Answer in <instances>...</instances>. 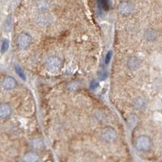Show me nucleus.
Instances as JSON below:
<instances>
[{"label": "nucleus", "instance_id": "obj_11", "mask_svg": "<svg viewBox=\"0 0 162 162\" xmlns=\"http://www.w3.org/2000/svg\"><path fill=\"white\" fill-rule=\"evenodd\" d=\"M39 155L35 152H26L23 157L24 162H39Z\"/></svg>", "mask_w": 162, "mask_h": 162}, {"label": "nucleus", "instance_id": "obj_12", "mask_svg": "<svg viewBox=\"0 0 162 162\" xmlns=\"http://www.w3.org/2000/svg\"><path fill=\"white\" fill-rule=\"evenodd\" d=\"M98 5L103 10L107 11L109 8V0H97Z\"/></svg>", "mask_w": 162, "mask_h": 162}, {"label": "nucleus", "instance_id": "obj_1", "mask_svg": "<svg viewBox=\"0 0 162 162\" xmlns=\"http://www.w3.org/2000/svg\"><path fill=\"white\" fill-rule=\"evenodd\" d=\"M99 137L103 142L112 143L117 139V132L112 126H105L100 131Z\"/></svg>", "mask_w": 162, "mask_h": 162}, {"label": "nucleus", "instance_id": "obj_14", "mask_svg": "<svg viewBox=\"0 0 162 162\" xmlns=\"http://www.w3.org/2000/svg\"><path fill=\"white\" fill-rule=\"evenodd\" d=\"M9 48V41L8 39H4L2 43V47H1V52L5 53L8 50Z\"/></svg>", "mask_w": 162, "mask_h": 162}, {"label": "nucleus", "instance_id": "obj_4", "mask_svg": "<svg viewBox=\"0 0 162 162\" xmlns=\"http://www.w3.org/2000/svg\"><path fill=\"white\" fill-rule=\"evenodd\" d=\"M17 46L20 50H27L32 44L33 38L32 36L29 33H21L17 37Z\"/></svg>", "mask_w": 162, "mask_h": 162}, {"label": "nucleus", "instance_id": "obj_6", "mask_svg": "<svg viewBox=\"0 0 162 162\" xmlns=\"http://www.w3.org/2000/svg\"><path fill=\"white\" fill-rule=\"evenodd\" d=\"M12 113V108L7 103L0 104V119H8Z\"/></svg>", "mask_w": 162, "mask_h": 162}, {"label": "nucleus", "instance_id": "obj_3", "mask_svg": "<svg viewBox=\"0 0 162 162\" xmlns=\"http://www.w3.org/2000/svg\"><path fill=\"white\" fill-rule=\"evenodd\" d=\"M135 147L139 152H148L152 147V139L146 135H141L136 139Z\"/></svg>", "mask_w": 162, "mask_h": 162}, {"label": "nucleus", "instance_id": "obj_10", "mask_svg": "<svg viewBox=\"0 0 162 162\" xmlns=\"http://www.w3.org/2000/svg\"><path fill=\"white\" fill-rule=\"evenodd\" d=\"M146 100H145L144 98L141 97V96H139V97H136L135 100H133V107H135L136 110H139V111H141V110H143L146 107Z\"/></svg>", "mask_w": 162, "mask_h": 162}, {"label": "nucleus", "instance_id": "obj_2", "mask_svg": "<svg viewBox=\"0 0 162 162\" xmlns=\"http://www.w3.org/2000/svg\"><path fill=\"white\" fill-rule=\"evenodd\" d=\"M45 67L47 70L51 73H56L60 72L62 68V61L60 58L56 55H51L46 60Z\"/></svg>", "mask_w": 162, "mask_h": 162}, {"label": "nucleus", "instance_id": "obj_15", "mask_svg": "<svg viewBox=\"0 0 162 162\" xmlns=\"http://www.w3.org/2000/svg\"><path fill=\"white\" fill-rule=\"evenodd\" d=\"M112 58V51H109L105 55V64L108 65Z\"/></svg>", "mask_w": 162, "mask_h": 162}, {"label": "nucleus", "instance_id": "obj_13", "mask_svg": "<svg viewBox=\"0 0 162 162\" xmlns=\"http://www.w3.org/2000/svg\"><path fill=\"white\" fill-rule=\"evenodd\" d=\"M15 70H16V73H17L18 76H19V77L21 78V79L24 80V81H25V79H26V76H25V73L24 72V71H23L22 69H21L20 66L16 65Z\"/></svg>", "mask_w": 162, "mask_h": 162}, {"label": "nucleus", "instance_id": "obj_9", "mask_svg": "<svg viewBox=\"0 0 162 162\" xmlns=\"http://www.w3.org/2000/svg\"><path fill=\"white\" fill-rule=\"evenodd\" d=\"M159 37V33L154 29H148L145 31L144 38L147 42H154Z\"/></svg>", "mask_w": 162, "mask_h": 162}, {"label": "nucleus", "instance_id": "obj_16", "mask_svg": "<svg viewBox=\"0 0 162 162\" xmlns=\"http://www.w3.org/2000/svg\"><path fill=\"white\" fill-rule=\"evenodd\" d=\"M98 86H99V83L95 80H93V81H91V83H90V87L91 90H95V89H96L98 87Z\"/></svg>", "mask_w": 162, "mask_h": 162}, {"label": "nucleus", "instance_id": "obj_8", "mask_svg": "<svg viewBox=\"0 0 162 162\" xmlns=\"http://www.w3.org/2000/svg\"><path fill=\"white\" fill-rule=\"evenodd\" d=\"M133 4L128 1H124L120 3L119 7H118V10L120 13L124 16H128L131 14L133 12Z\"/></svg>", "mask_w": 162, "mask_h": 162}, {"label": "nucleus", "instance_id": "obj_7", "mask_svg": "<svg viewBox=\"0 0 162 162\" xmlns=\"http://www.w3.org/2000/svg\"><path fill=\"white\" fill-rule=\"evenodd\" d=\"M3 87L7 90H12L17 87V81L12 77H7L3 79L2 83Z\"/></svg>", "mask_w": 162, "mask_h": 162}, {"label": "nucleus", "instance_id": "obj_5", "mask_svg": "<svg viewBox=\"0 0 162 162\" xmlns=\"http://www.w3.org/2000/svg\"><path fill=\"white\" fill-rule=\"evenodd\" d=\"M142 65V60L137 55H132L129 57L126 62V66L130 71H135L139 69Z\"/></svg>", "mask_w": 162, "mask_h": 162}]
</instances>
